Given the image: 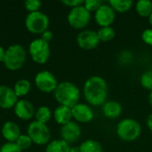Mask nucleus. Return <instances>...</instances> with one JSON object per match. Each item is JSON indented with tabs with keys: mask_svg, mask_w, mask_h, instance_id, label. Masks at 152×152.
<instances>
[{
	"mask_svg": "<svg viewBox=\"0 0 152 152\" xmlns=\"http://www.w3.org/2000/svg\"><path fill=\"white\" fill-rule=\"evenodd\" d=\"M49 23L48 16L40 11L29 12L25 19L26 28L33 34H42L48 29Z\"/></svg>",
	"mask_w": 152,
	"mask_h": 152,
	"instance_id": "6",
	"label": "nucleus"
},
{
	"mask_svg": "<svg viewBox=\"0 0 152 152\" xmlns=\"http://www.w3.org/2000/svg\"><path fill=\"white\" fill-rule=\"evenodd\" d=\"M100 39L97 35V31L92 29H84L81 30L77 37V45L83 50H93L95 49L99 44Z\"/></svg>",
	"mask_w": 152,
	"mask_h": 152,
	"instance_id": "10",
	"label": "nucleus"
},
{
	"mask_svg": "<svg viewBox=\"0 0 152 152\" xmlns=\"http://www.w3.org/2000/svg\"><path fill=\"white\" fill-rule=\"evenodd\" d=\"M116 19V12L109 4H102L94 12V20L101 27H110Z\"/></svg>",
	"mask_w": 152,
	"mask_h": 152,
	"instance_id": "11",
	"label": "nucleus"
},
{
	"mask_svg": "<svg viewBox=\"0 0 152 152\" xmlns=\"http://www.w3.org/2000/svg\"><path fill=\"white\" fill-rule=\"evenodd\" d=\"M80 152H103L102 144L95 140L88 139L79 145Z\"/></svg>",
	"mask_w": 152,
	"mask_h": 152,
	"instance_id": "22",
	"label": "nucleus"
},
{
	"mask_svg": "<svg viewBox=\"0 0 152 152\" xmlns=\"http://www.w3.org/2000/svg\"><path fill=\"white\" fill-rule=\"evenodd\" d=\"M53 118L61 126H64L70 121H72V112L71 108L59 105L53 111Z\"/></svg>",
	"mask_w": 152,
	"mask_h": 152,
	"instance_id": "18",
	"label": "nucleus"
},
{
	"mask_svg": "<svg viewBox=\"0 0 152 152\" xmlns=\"http://www.w3.org/2000/svg\"><path fill=\"white\" fill-rule=\"evenodd\" d=\"M70 152H80L79 146H74L70 148Z\"/></svg>",
	"mask_w": 152,
	"mask_h": 152,
	"instance_id": "36",
	"label": "nucleus"
},
{
	"mask_svg": "<svg viewBox=\"0 0 152 152\" xmlns=\"http://www.w3.org/2000/svg\"><path fill=\"white\" fill-rule=\"evenodd\" d=\"M60 133H61V140L65 141L69 144V143L76 142L79 140L82 131L78 123L75 121H70L69 123L61 126Z\"/></svg>",
	"mask_w": 152,
	"mask_h": 152,
	"instance_id": "13",
	"label": "nucleus"
},
{
	"mask_svg": "<svg viewBox=\"0 0 152 152\" xmlns=\"http://www.w3.org/2000/svg\"><path fill=\"white\" fill-rule=\"evenodd\" d=\"M97 35L101 42H110L115 37L116 31L111 26L103 27L97 31Z\"/></svg>",
	"mask_w": 152,
	"mask_h": 152,
	"instance_id": "25",
	"label": "nucleus"
},
{
	"mask_svg": "<svg viewBox=\"0 0 152 152\" xmlns=\"http://www.w3.org/2000/svg\"><path fill=\"white\" fill-rule=\"evenodd\" d=\"M1 133L3 137L8 142H15L21 134L20 126L12 121H6L3 125Z\"/></svg>",
	"mask_w": 152,
	"mask_h": 152,
	"instance_id": "16",
	"label": "nucleus"
},
{
	"mask_svg": "<svg viewBox=\"0 0 152 152\" xmlns=\"http://www.w3.org/2000/svg\"><path fill=\"white\" fill-rule=\"evenodd\" d=\"M146 124H147V127L149 128V130H151L152 132V113L148 116Z\"/></svg>",
	"mask_w": 152,
	"mask_h": 152,
	"instance_id": "34",
	"label": "nucleus"
},
{
	"mask_svg": "<svg viewBox=\"0 0 152 152\" xmlns=\"http://www.w3.org/2000/svg\"><path fill=\"white\" fill-rule=\"evenodd\" d=\"M142 39L146 45L152 46V28H146L142 31Z\"/></svg>",
	"mask_w": 152,
	"mask_h": 152,
	"instance_id": "31",
	"label": "nucleus"
},
{
	"mask_svg": "<svg viewBox=\"0 0 152 152\" xmlns=\"http://www.w3.org/2000/svg\"><path fill=\"white\" fill-rule=\"evenodd\" d=\"M15 143L21 151H24V150H28L32 145L33 142L28 134H20L17 139V141L15 142Z\"/></svg>",
	"mask_w": 152,
	"mask_h": 152,
	"instance_id": "27",
	"label": "nucleus"
},
{
	"mask_svg": "<svg viewBox=\"0 0 152 152\" xmlns=\"http://www.w3.org/2000/svg\"><path fill=\"white\" fill-rule=\"evenodd\" d=\"M148 19H149V23H150V24H151V25L152 26V12H151V14L150 15V17H149Z\"/></svg>",
	"mask_w": 152,
	"mask_h": 152,
	"instance_id": "38",
	"label": "nucleus"
},
{
	"mask_svg": "<svg viewBox=\"0 0 152 152\" xmlns=\"http://www.w3.org/2000/svg\"><path fill=\"white\" fill-rule=\"evenodd\" d=\"M0 152H22L15 142H6L0 148Z\"/></svg>",
	"mask_w": 152,
	"mask_h": 152,
	"instance_id": "30",
	"label": "nucleus"
},
{
	"mask_svg": "<svg viewBox=\"0 0 152 152\" xmlns=\"http://www.w3.org/2000/svg\"><path fill=\"white\" fill-rule=\"evenodd\" d=\"M133 1L131 0H110L109 4L116 12H126L133 7Z\"/></svg>",
	"mask_w": 152,
	"mask_h": 152,
	"instance_id": "23",
	"label": "nucleus"
},
{
	"mask_svg": "<svg viewBox=\"0 0 152 152\" xmlns=\"http://www.w3.org/2000/svg\"><path fill=\"white\" fill-rule=\"evenodd\" d=\"M108 92V84L100 76L90 77L83 86L84 97L90 106H102L107 102Z\"/></svg>",
	"mask_w": 152,
	"mask_h": 152,
	"instance_id": "1",
	"label": "nucleus"
},
{
	"mask_svg": "<svg viewBox=\"0 0 152 152\" xmlns=\"http://www.w3.org/2000/svg\"><path fill=\"white\" fill-rule=\"evenodd\" d=\"M61 3L65 4L66 6H69L70 8H74L77 6H80L84 4L83 0H62Z\"/></svg>",
	"mask_w": 152,
	"mask_h": 152,
	"instance_id": "32",
	"label": "nucleus"
},
{
	"mask_svg": "<svg viewBox=\"0 0 152 152\" xmlns=\"http://www.w3.org/2000/svg\"><path fill=\"white\" fill-rule=\"evenodd\" d=\"M27 134L33 143L37 145H47L51 140V132L46 124L32 121L28 126Z\"/></svg>",
	"mask_w": 152,
	"mask_h": 152,
	"instance_id": "5",
	"label": "nucleus"
},
{
	"mask_svg": "<svg viewBox=\"0 0 152 152\" xmlns=\"http://www.w3.org/2000/svg\"><path fill=\"white\" fill-rule=\"evenodd\" d=\"M103 115L110 119L118 118L121 116L123 108L122 105L116 101H107L102 107Z\"/></svg>",
	"mask_w": 152,
	"mask_h": 152,
	"instance_id": "17",
	"label": "nucleus"
},
{
	"mask_svg": "<svg viewBox=\"0 0 152 152\" xmlns=\"http://www.w3.org/2000/svg\"><path fill=\"white\" fill-rule=\"evenodd\" d=\"M116 133L121 141L130 142L139 138L142 133V126L137 120L126 118L118 123Z\"/></svg>",
	"mask_w": 152,
	"mask_h": 152,
	"instance_id": "3",
	"label": "nucleus"
},
{
	"mask_svg": "<svg viewBox=\"0 0 152 152\" xmlns=\"http://www.w3.org/2000/svg\"><path fill=\"white\" fill-rule=\"evenodd\" d=\"M70 146L63 140H53L50 142L45 149V152H70Z\"/></svg>",
	"mask_w": 152,
	"mask_h": 152,
	"instance_id": "19",
	"label": "nucleus"
},
{
	"mask_svg": "<svg viewBox=\"0 0 152 152\" xmlns=\"http://www.w3.org/2000/svg\"><path fill=\"white\" fill-rule=\"evenodd\" d=\"M4 55H5V49L2 45H0V62L4 61Z\"/></svg>",
	"mask_w": 152,
	"mask_h": 152,
	"instance_id": "35",
	"label": "nucleus"
},
{
	"mask_svg": "<svg viewBox=\"0 0 152 152\" xmlns=\"http://www.w3.org/2000/svg\"><path fill=\"white\" fill-rule=\"evenodd\" d=\"M72 118L77 123L86 124L91 122L94 118V112L92 107L87 103L78 102L71 108Z\"/></svg>",
	"mask_w": 152,
	"mask_h": 152,
	"instance_id": "12",
	"label": "nucleus"
},
{
	"mask_svg": "<svg viewBox=\"0 0 152 152\" xmlns=\"http://www.w3.org/2000/svg\"><path fill=\"white\" fill-rule=\"evenodd\" d=\"M14 114L21 120H29L35 116V108L33 104L25 99L19 100L13 107Z\"/></svg>",
	"mask_w": 152,
	"mask_h": 152,
	"instance_id": "14",
	"label": "nucleus"
},
{
	"mask_svg": "<svg viewBox=\"0 0 152 152\" xmlns=\"http://www.w3.org/2000/svg\"><path fill=\"white\" fill-rule=\"evenodd\" d=\"M91 12L83 5L71 8L68 13L67 20L69 26L75 29L85 28L91 20Z\"/></svg>",
	"mask_w": 152,
	"mask_h": 152,
	"instance_id": "8",
	"label": "nucleus"
},
{
	"mask_svg": "<svg viewBox=\"0 0 152 152\" xmlns=\"http://www.w3.org/2000/svg\"><path fill=\"white\" fill-rule=\"evenodd\" d=\"M28 53L31 59L37 64H45L50 58L51 49L49 43L44 41L41 37L36 38L29 44Z\"/></svg>",
	"mask_w": 152,
	"mask_h": 152,
	"instance_id": "7",
	"label": "nucleus"
},
{
	"mask_svg": "<svg viewBox=\"0 0 152 152\" xmlns=\"http://www.w3.org/2000/svg\"><path fill=\"white\" fill-rule=\"evenodd\" d=\"M140 83L143 88L152 91V70H147L142 74Z\"/></svg>",
	"mask_w": 152,
	"mask_h": 152,
	"instance_id": "26",
	"label": "nucleus"
},
{
	"mask_svg": "<svg viewBox=\"0 0 152 152\" xmlns=\"http://www.w3.org/2000/svg\"><path fill=\"white\" fill-rule=\"evenodd\" d=\"M137 14L143 18H149L152 12V2L150 0H140L135 4Z\"/></svg>",
	"mask_w": 152,
	"mask_h": 152,
	"instance_id": "20",
	"label": "nucleus"
},
{
	"mask_svg": "<svg viewBox=\"0 0 152 152\" xmlns=\"http://www.w3.org/2000/svg\"><path fill=\"white\" fill-rule=\"evenodd\" d=\"M53 94L55 100L60 105L72 108L79 102L80 89L75 84L64 81L58 84Z\"/></svg>",
	"mask_w": 152,
	"mask_h": 152,
	"instance_id": "2",
	"label": "nucleus"
},
{
	"mask_svg": "<svg viewBox=\"0 0 152 152\" xmlns=\"http://www.w3.org/2000/svg\"><path fill=\"white\" fill-rule=\"evenodd\" d=\"M18 97L12 88L1 85L0 86V108L9 110L15 106L18 102Z\"/></svg>",
	"mask_w": 152,
	"mask_h": 152,
	"instance_id": "15",
	"label": "nucleus"
},
{
	"mask_svg": "<svg viewBox=\"0 0 152 152\" xmlns=\"http://www.w3.org/2000/svg\"><path fill=\"white\" fill-rule=\"evenodd\" d=\"M12 89L18 98L23 97L29 93L31 89V84L28 79H20L14 84Z\"/></svg>",
	"mask_w": 152,
	"mask_h": 152,
	"instance_id": "21",
	"label": "nucleus"
},
{
	"mask_svg": "<svg viewBox=\"0 0 152 152\" xmlns=\"http://www.w3.org/2000/svg\"><path fill=\"white\" fill-rule=\"evenodd\" d=\"M52 116H53V113H52L51 110L49 109V107L40 106L36 110L34 117L36 118V121L43 123V124H46L52 118Z\"/></svg>",
	"mask_w": 152,
	"mask_h": 152,
	"instance_id": "24",
	"label": "nucleus"
},
{
	"mask_svg": "<svg viewBox=\"0 0 152 152\" xmlns=\"http://www.w3.org/2000/svg\"><path fill=\"white\" fill-rule=\"evenodd\" d=\"M35 84L41 92L45 94L54 92L58 86L55 76L49 70H41L37 73L35 77Z\"/></svg>",
	"mask_w": 152,
	"mask_h": 152,
	"instance_id": "9",
	"label": "nucleus"
},
{
	"mask_svg": "<svg viewBox=\"0 0 152 152\" xmlns=\"http://www.w3.org/2000/svg\"><path fill=\"white\" fill-rule=\"evenodd\" d=\"M149 102H150V105L152 108V91H151V93L149 94Z\"/></svg>",
	"mask_w": 152,
	"mask_h": 152,
	"instance_id": "37",
	"label": "nucleus"
},
{
	"mask_svg": "<svg viewBox=\"0 0 152 152\" xmlns=\"http://www.w3.org/2000/svg\"><path fill=\"white\" fill-rule=\"evenodd\" d=\"M41 2L39 0H26L24 2V6L27 11L29 12H34L39 11V8L41 7Z\"/></svg>",
	"mask_w": 152,
	"mask_h": 152,
	"instance_id": "28",
	"label": "nucleus"
},
{
	"mask_svg": "<svg viewBox=\"0 0 152 152\" xmlns=\"http://www.w3.org/2000/svg\"><path fill=\"white\" fill-rule=\"evenodd\" d=\"M53 33H52V31H50V30H45V32H43L42 34H41V38L44 40V41H45V42H47V43H49L52 39H53Z\"/></svg>",
	"mask_w": 152,
	"mask_h": 152,
	"instance_id": "33",
	"label": "nucleus"
},
{
	"mask_svg": "<svg viewBox=\"0 0 152 152\" xmlns=\"http://www.w3.org/2000/svg\"><path fill=\"white\" fill-rule=\"evenodd\" d=\"M103 3L101 0H86L84 1V6L90 12H96Z\"/></svg>",
	"mask_w": 152,
	"mask_h": 152,
	"instance_id": "29",
	"label": "nucleus"
},
{
	"mask_svg": "<svg viewBox=\"0 0 152 152\" xmlns=\"http://www.w3.org/2000/svg\"><path fill=\"white\" fill-rule=\"evenodd\" d=\"M27 59L26 49L19 44L10 45L5 50V55L4 59V64L9 70H18L25 63Z\"/></svg>",
	"mask_w": 152,
	"mask_h": 152,
	"instance_id": "4",
	"label": "nucleus"
}]
</instances>
